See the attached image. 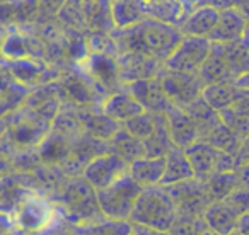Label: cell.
I'll list each match as a JSON object with an SVG mask.
<instances>
[{
    "instance_id": "1",
    "label": "cell",
    "mask_w": 249,
    "mask_h": 235,
    "mask_svg": "<svg viewBox=\"0 0 249 235\" xmlns=\"http://www.w3.org/2000/svg\"><path fill=\"white\" fill-rule=\"evenodd\" d=\"M118 51H139L159 60L166 65L169 56L174 53L183 39V33L178 26L160 21L157 17H147L133 28L111 31Z\"/></svg>"
},
{
    "instance_id": "2",
    "label": "cell",
    "mask_w": 249,
    "mask_h": 235,
    "mask_svg": "<svg viewBox=\"0 0 249 235\" xmlns=\"http://www.w3.org/2000/svg\"><path fill=\"white\" fill-rule=\"evenodd\" d=\"M58 200L65 208L67 220L73 227H86L107 220L101 211L97 191L84 179V176L69 177L58 193Z\"/></svg>"
},
{
    "instance_id": "3",
    "label": "cell",
    "mask_w": 249,
    "mask_h": 235,
    "mask_svg": "<svg viewBox=\"0 0 249 235\" xmlns=\"http://www.w3.org/2000/svg\"><path fill=\"white\" fill-rule=\"evenodd\" d=\"M178 220L176 201L166 186L143 187L132 213V223L145 225L157 230L171 232Z\"/></svg>"
},
{
    "instance_id": "4",
    "label": "cell",
    "mask_w": 249,
    "mask_h": 235,
    "mask_svg": "<svg viewBox=\"0 0 249 235\" xmlns=\"http://www.w3.org/2000/svg\"><path fill=\"white\" fill-rule=\"evenodd\" d=\"M2 118H4V145H11L12 152L38 150L43 140L52 132L53 125L45 121L26 106Z\"/></svg>"
},
{
    "instance_id": "5",
    "label": "cell",
    "mask_w": 249,
    "mask_h": 235,
    "mask_svg": "<svg viewBox=\"0 0 249 235\" xmlns=\"http://www.w3.org/2000/svg\"><path fill=\"white\" fill-rule=\"evenodd\" d=\"M142 191L143 187L137 184L130 174H126L120 181L111 184L109 187L97 191V201H99L101 211L107 220L130 221L137 200H139Z\"/></svg>"
},
{
    "instance_id": "6",
    "label": "cell",
    "mask_w": 249,
    "mask_h": 235,
    "mask_svg": "<svg viewBox=\"0 0 249 235\" xmlns=\"http://www.w3.org/2000/svg\"><path fill=\"white\" fill-rule=\"evenodd\" d=\"M184 153L193 167L195 177L200 181L210 179L218 172H232L239 167L237 157L220 152L203 140H198L196 143L184 149Z\"/></svg>"
},
{
    "instance_id": "7",
    "label": "cell",
    "mask_w": 249,
    "mask_h": 235,
    "mask_svg": "<svg viewBox=\"0 0 249 235\" xmlns=\"http://www.w3.org/2000/svg\"><path fill=\"white\" fill-rule=\"evenodd\" d=\"M159 80L162 82V87L173 106L178 107L190 106L193 101L201 97L205 87H207L200 73L178 72V70L167 68L166 65L160 70Z\"/></svg>"
},
{
    "instance_id": "8",
    "label": "cell",
    "mask_w": 249,
    "mask_h": 235,
    "mask_svg": "<svg viewBox=\"0 0 249 235\" xmlns=\"http://www.w3.org/2000/svg\"><path fill=\"white\" fill-rule=\"evenodd\" d=\"M167 189L176 201L178 218H203L205 211L212 203L205 183L196 177L174 186H167Z\"/></svg>"
},
{
    "instance_id": "9",
    "label": "cell",
    "mask_w": 249,
    "mask_h": 235,
    "mask_svg": "<svg viewBox=\"0 0 249 235\" xmlns=\"http://www.w3.org/2000/svg\"><path fill=\"white\" fill-rule=\"evenodd\" d=\"M212 51V41L200 36H183L181 43L166 62V67L178 72L200 73Z\"/></svg>"
},
{
    "instance_id": "10",
    "label": "cell",
    "mask_w": 249,
    "mask_h": 235,
    "mask_svg": "<svg viewBox=\"0 0 249 235\" xmlns=\"http://www.w3.org/2000/svg\"><path fill=\"white\" fill-rule=\"evenodd\" d=\"M130 172V164L124 162L116 153L107 152L104 155H99L87 164L84 169V179L90 184L96 191L106 189L111 184L120 181Z\"/></svg>"
},
{
    "instance_id": "11",
    "label": "cell",
    "mask_w": 249,
    "mask_h": 235,
    "mask_svg": "<svg viewBox=\"0 0 249 235\" xmlns=\"http://www.w3.org/2000/svg\"><path fill=\"white\" fill-rule=\"evenodd\" d=\"M118 70H120V80L123 85H128L137 80H147L159 77L164 63L143 55L139 51H124L116 56Z\"/></svg>"
},
{
    "instance_id": "12",
    "label": "cell",
    "mask_w": 249,
    "mask_h": 235,
    "mask_svg": "<svg viewBox=\"0 0 249 235\" xmlns=\"http://www.w3.org/2000/svg\"><path fill=\"white\" fill-rule=\"evenodd\" d=\"M132 92V96L142 104V107L147 113L154 114H166L167 109L173 106V102L167 97L166 90L162 87V82L159 77L147 80H137L133 84L124 85Z\"/></svg>"
},
{
    "instance_id": "13",
    "label": "cell",
    "mask_w": 249,
    "mask_h": 235,
    "mask_svg": "<svg viewBox=\"0 0 249 235\" xmlns=\"http://www.w3.org/2000/svg\"><path fill=\"white\" fill-rule=\"evenodd\" d=\"M16 215H18L16 218H18V223L22 230L29 232V234H36V232L45 230L52 223L55 211L52 210V204L43 198L28 196L22 201Z\"/></svg>"
},
{
    "instance_id": "14",
    "label": "cell",
    "mask_w": 249,
    "mask_h": 235,
    "mask_svg": "<svg viewBox=\"0 0 249 235\" xmlns=\"http://www.w3.org/2000/svg\"><path fill=\"white\" fill-rule=\"evenodd\" d=\"M169 132L173 136V142L178 149H188L190 145L201 140V133L195 119L183 109V107L171 106L166 113Z\"/></svg>"
},
{
    "instance_id": "15",
    "label": "cell",
    "mask_w": 249,
    "mask_h": 235,
    "mask_svg": "<svg viewBox=\"0 0 249 235\" xmlns=\"http://www.w3.org/2000/svg\"><path fill=\"white\" fill-rule=\"evenodd\" d=\"M246 26H248V16L239 7H227L220 11V17L210 33L208 39L212 43H234L244 38Z\"/></svg>"
},
{
    "instance_id": "16",
    "label": "cell",
    "mask_w": 249,
    "mask_h": 235,
    "mask_svg": "<svg viewBox=\"0 0 249 235\" xmlns=\"http://www.w3.org/2000/svg\"><path fill=\"white\" fill-rule=\"evenodd\" d=\"M79 114L86 133H89V135L96 136L99 140H104V142H111V138L123 126L121 123L114 121L113 118L107 116L101 106L79 107Z\"/></svg>"
},
{
    "instance_id": "17",
    "label": "cell",
    "mask_w": 249,
    "mask_h": 235,
    "mask_svg": "<svg viewBox=\"0 0 249 235\" xmlns=\"http://www.w3.org/2000/svg\"><path fill=\"white\" fill-rule=\"evenodd\" d=\"M220 17V9L215 5L205 4L191 9L188 12L186 19L179 26L181 33L184 36H200V38H208L210 33L215 29Z\"/></svg>"
},
{
    "instance_id": "18",
    "label": "cell",
    "mask_w": 249,
    "mask_h": 235,
    "mask_svg": "<svg viewBox=\"0 0 249 235\" xmlns=\"http://www.w3.org/2000/svg\"><path fill=\"white\" fill-rule=\"evenodd\" d=\"M101 107H103V111L107 116L113 118L114 121L121 123V125L145 111L142 107V104L132 96V92L126 87L107 96Z\"/></svg>"
},
{
    "instance_id": "19",
    "label": "cell",
    "mask_w": 249,
    "mask_h": 235,
    "mask_svg": "<svg viewBox=\"0 0 249 235\" xmlns=\"http://www.w3.org/2000/svg\"><path fill=\"white\" fill-rule=\"evenodd\" d=\"M80 2L89 33L113 31V0H80Z\"/></svg>"
},
{
    "instance_id": "20",
    "label": "cell",
    "mask_w": 249,
    "mask_h": 235,
    "mask_svg": "<svg viewBox=\"0 0 249 235\" xmlns=\"http://www.w3.org/2000/svg\"><path fill=\"white\" fill-rule=\"evenodd\" d=\"M150 17L147 0H113V22L116 29L133 28Z\"/></svg>"
},
{
    "instance_id": "21",
    "label": "cell",
    "mask_w": 249,
    "mask_h": 235,
    "mask_svg": "<svg viewBox=\"0 0 249 235\" xmlns=\"http://www.w3.org/2000/svg\"><path fill=\"white\" fill-rule=\"evenodd\" d=\"M239 218L241 217L235 213V210L225 200L210 203V206L207 208L203 215V221L207 228L220 235H229L231 232H234L237 228Z\"/></svg>"
},
{
    "instance_id": "22",
    "label": "cell",
    "mask_w": 249,
    "mask_h": 235,
    "mask_svg": "<svg viewBox=\"0 0 249 235\" xmlns=\"http://www.w3.org/2000/svg\"><path fill=\"white\" fill-rule=\"evenodd\" d=\"M72 140H69L67 136L60 135V133L52 130L38 149L39 159H41V162L45 166L62 167L70 159V155H72Z\"/></svg>"
},
{
    "instance_id": "23",
    "label": "cell",
    "mask_w": 249,
    "mask_h": 235,
    "mask_svg": "<svg viewBox=\"0 0 249 235\" xmlns=\"http://www.w3.org/2000/svg\"><path fill=\"white\" fill-rule=\"evenodd\" d=\"M166 170V157H142L130 166V176L142 187L159 186Z\"/></svg>"
},
{
    "instance_id": "24",
    "label": "cell",
    "mask_w": 249,
    "mask_h": 235,
    "mask_svg": "<svg viewBox=\"0 0 249 235\" xmlns=\"http://www.w3.org/2000/svg\"><path fill=\"white\" fill-rule=\"evenodd\" d=\"M200 75L207 85L210 84H235V79L231 73V68L225 62V56L218 43H212L210 56L201 67Z\"/></svg>"
},
{
    "instance_id": "25",
    "label": "cell",
    "mask_w": 249,
    "mask_h": 235,
    "mask_svg": "<svg viewBox=\"0 0 249 235\" xmlns=\"http://www.w3.org/2000/svg\"><path fill=\"white\" fill-rule=\"evenodd\" d=\"M190 179H195L193 167H191L184 150L174 147L166 155V170H164L160 186H174V184L184 183Z\"/></svg>"
},
{
    "instance_id": "26",
    "label": "cell",
    "mask_w": 249,
    "mask_h": 235,
    "mask_svg": "<svg viewBox=\"0 0 249 235\" xmlns=\"http://www.w3.org/2000/svg\"><path fill=\"white\" fill-rule=\"evenodd\" d=\"M31 92L29 87L16 80L7 70H2V116L21 109Z\"/></svg>"
},
{
    "instance_id": "27",
    "label": "cell",
    "mask_w": 249,
    "mask_h": 235,
    "mask_svg": "<svg viewBox=\"0 0 249 235\" xmlns=\"http://www.w3.org/2000/svg\"><path fill=\"white\" fill-rule=\"evenodd\" d=\"M109 147H111V152L116 153L118 157H121V159L126 164H130V166H132L135 160L142 159V157H147L145 143L140 138H137V136H133L132 133L126 132L123 126H121L120 132L111 138Z\"/></svg>"
},
{
    "instance_id": "28",
    "label": "cell",
    "mask_w": 249,
    "mask_h": 235,
    "mask_svg": "<svg viewBox=\"0 0 249 235\" xmlns=\"http://www.w3.org/2000/svg\"><path fill=\"white\" fill-rule=\"evenodd\" d=\"M143 143H145L147 157H166L176 147L171 136L166 114H157L156 130Z\"/></svg>"
},
{
    "instance_id": "29",
    "label": "cell",
    "mask_w": 249,
    "mask_h": 235,
    "mask_svg": "<svg viewBox=\"0 0 249 235\" xmlns=\"http://www.w3.org/2000/svg\"><path fill=\"white\" fill-rule=\"evenodd\" d=\"M203 142L210 143L212 147H215L217 150L225 153H231V155L237 157L239 149H241L242 138L237 136L224 121L217 123L212 130H208L203 135Z\"/></svg>"
},
{
    "instance_id": "30",
    "label": "cell",
    "mask_w": 249,
    "mask_h": 235,
    "mask_svg": "<svg viewBox=\"0 0 249 235\" xmlns=\"http://www.w3.org/2000/svg\"><path fill=\"white\" fill-rule=\"evenodd\" d=\"M183 109L186 111L191 118H193L195 123L198 125L200 133H201V138H203V135L208 132V130H212L215 125H217V123L222 121L220 113H218V111H215L213 107H212L210 104L203 99V96L198 97L196 101H193L190 106L183 107Z\"/></svg>"
},
{
    "instance_id": "31",
    "label": "cell",
    "mask_w": 249,
    "mask_h": 235,
    "mask_svg": "<svg viewBox=\"0 0 249 235\" xmlns=\"http://www.w3.org/2000/svg\"><path fill=\"white\" fill-rule=\"evenodd\" d=\"M203 183H205V186H207V193H208V196H210L212 203H213V201L225 200V198L231 196L235 189H239L235 170H232V172L213 174L210 179L203 181Z\"/></svg>"
},
{
    "instance_id": "32",
    "label": "cell",
    "mask_w": 249,
    "mask_h": 235,
    "mask_svg": "<svg viewBox=\"0 0 249 235\" xmlns=\"http://www.w3.org/2000/svg\"><path fill=\"white\" fill-rule=\"evenodd\" d=\"M235 92H237L235 84H210V85L205 87L201 96L215 111L220 113V111L232 106Z\"/></svg>"
},
{
    "instance_id": "33",
    "label": "cell",
    "mask_w": 249,
    "mask_h": 235,
    "mask_svg": "<svg viewBox=\"0 0 249 235\" xmlns=\"http://www.w3.org/2000/svg\"><path fill=\"white\" fill-rule=\"evenodd\" d=\"M77 235H130L132 234V221H114L104 220L94 225L75 227Z\"/></svg>"
},
{
    "instance_id": "34",
    "label": "cell",
    "mask_w": 249,
    "mask_h": 235,
    "mask_svg": "<svg viewBox=\"0 0 249 235\" xmlns=\"http://www.w3.org/2000/svg\"><path fill=\"white\" fill-rule=\"evenodd\" d=\"M156 123H157V114L143 111L139 116L132 118V119H128L126 123H123V128L128 133H132L133 136L140 138L142 142H145L154 133V130H156Z\"/></svg>"
},
{
    "instance_id": "35",
    "label": "cell",
    "mask_w": 249,
    "mask_h": 235,
    "mask_svg": "<svg viewBox=\"0 0 249 235\" xmlns=\"http://www.w3.org/2000/svg\"><path fill=\"white\" fill-rule=\"evenodd\" d=\"M222 121L232 130L237 136L246 138L249 135V116L235 111L234 107H227V109L220 111Z\"/></svg>"
},
{
    "instance_id": "36",
    "label": "cell",
    "mask_w": 249,
    "mask_h": 235,
    "mask_svg": "<svg viewBox=\"0 0 249 235\" xmlns=\"http://www.w3.org/2000/svg\"><path fill=\"white\" fill-rule=\"evenodd\" d=\"M65 4L67 0H38V21H36V24L43 26L56 21L60 11Z\"/></svg>"
},
{
    "instance_id": "37",
    "label": "cell",
    "mask_w": 249,
    "mask_h": 235,
    "mask_svg": "<svg viewBox=\"0 0 249 235\" xmlns=\"http://www.w3.org/2000/svg\"><path fill=\"white\" fill-rule=\"evenodd\" d=\"M229 204L235 210L239 217L249 213V189H235L229 198H225Z\"/></svg>"
},
{
    "instance_id": "38",
    "label": "cell",
    "mask_w": 249,
    "mask_h": 235,
    "mask_svg": "<svg viewBox=\"0 0 249 235\" xmlns=\"http://www.w3.org/2000/svg\"><path fill=\"white\" fill-rule=\"evenodd\" d=\"M231 107H234L235 111L249 116V89H241V87H237V92H235L234 102H232Z\"/></svg>"
},
{
    "instance_id": "39",
    "label": "cell",
    "mask_w": 249,
    "mask_h": 235,
    "mask_svg": "<svg viewBox=\"0 0 249 235\" xmlns=\"http://www.w3.org/2000/svg\"><path fill=\"white\" fill-rule=\"evenodd\" d=\"M235 176H237L239 189H249V164L239 166L235 169Z\"/></svg>"
},
{
    "instance_id": "40",
    "label": "cell",
    "mask_w": 249,
    "mask_h": 235,
    "mask_svg": "<svg viewBox=\"0 0 249 235\" xmlns=\"http://www.w3.org/2000/svg\"><path fill=\"white\" fill-rule=\"evenodd\" d=\"M132 234L133 235H171V232H164L152 227H145V225L132 223Z\"/></svg>"
},
{
    "instance_id": "41",
    "label": "cell",
    "mask_w": 249,
    "mask_h": 235,
    "mask_svg": "<svg viewBox=\"0 0 249 235\" xmlns=\"http://www.w3.org/2000/svg\"><path fill=\"white\" fill-rule=\"evenodd\" d=\"M237 164L239 166L249 164V135L246 136V138H242L241 149H239V153H237Z\"/></svg>"
},
{
    "instance_id": "42",
    "label": "cell",
    "mask_w": 249,
    "mask_h": 235,
    "mask_svg": "<svg viewBox=\"0 0 249 235\" xmlns=\"http://www.w3.org/2000/svg\"><path fill=\"white\" fill-rule=\"evenodd\" d=\"M237 230L241 232L242 235H249V213L242 215V217L239 218Z\"/></svg>"
},
{
    "instance_id": "43",
    "label": "cell",
    "mask_w": 249,
    "mask_h": 235,
    "mask_svg": "<svg viewBox=\"0 0 249 235\" xmlns=\"http://www.w3.org/2000/svg\"><path fill=\"white\" fill-rule=\"evenodd\" d=\"M235 85L241 87V89H249V72L244 73L242 77H239V79L235 80Z\"/></svg>"
},
{
    "instance_id": "44",
    "label": "cell",
    "mask_w": 249,
    "mask_h": 235,
    "mask_svg": "<svg viewBox=\"0 0 249 235\" xmlns=\"http://www.w3.org/2000/svg\"><path fill=\"white\" fill-rule=\"evenodd\" d=\"M200 235H220V234H217V232H213V230H210V228H205L203 232H201Z\"/></svg>"
},
{
    "instance_id": "45",
    "label": "cell",
    "mask_w": 249,
    "mask_h": 235,
    "mask_svg": "<svg viewBox=\"0 0 249 235\" xmlns=\"http://www.w3.org/2000/svg\"><path fill=\"white\" fill-rule=\"evenodd\" d=\"M244 39L249 43V16H248V26H246V31H244Z\"/></svg>"
},
{
    "instance_id": "46",
    "label": "cell",
    "mask_w": 249,
    "mask_h": 235,
    "mask_svg": "<svg viewBox=\"0 0 249 235\" xmlns=\"http://www.w3.org/2000/svg\"><path fill=\"white\" fill-rule=\"evenodd\" d=\"M229 235H242V234L237 230V228H235V230H234V232H231V234H229Z\"/></svg>"
},
{
    "instance_id": "47",
    "label": "cell",
    "mask_w": 249,
    "mask_h": 235,
    "mask_svg": "<svg viewBox=\"0 0 249 235\" xmlns=\"http://www.w3.org/2000/svg\"><path fill=\"white\" fill-rule=\"evenodd\" d=\"M130 235H133V234H130Z\"/></svg>"
}]
</instances>
